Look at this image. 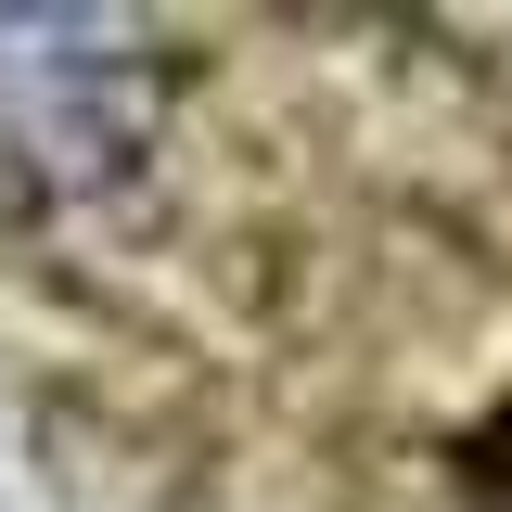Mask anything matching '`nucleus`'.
Masks as SVG:
<instances>
[{
	"label": "nucleus",
	"instance_id": "nucleus-1",
	"mask_svg": "<svg viewBox=\"0 0 512 512\" xmlns=\"http://www.w3.org/2000/svg\"><path fill=\"white\" fill-rule=\"evenodd\" d=\"M128 26L0 13V180H90L128 154Z\"/></svg>",
	"mask_w": 512,
	"mask_h": 512
}]
</instances>
